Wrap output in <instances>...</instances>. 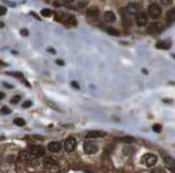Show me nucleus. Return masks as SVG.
<instances>
[{"instance_id":"1","label":"nucleus","mask_w":175,"mask_h":173,"mask_svg":"<svg viewBox=\"0 0 175 173\" xmlns=\"http://www.w3.org/2000/svg\"><path fill=\"white\" fill-rule=\"evenodd\" d=\"M164 29V26L162 25V23L160 22H155V23L149 24L147 27V32L149 34H159L161 33Z\"/></svg>"},{"instance_id":"2","label":"nucleus","mask_w":175,"mask_h":173,"mask_svg":"<svg viewBox=\"0 0 175 173\" xmlns=\"http://www.w3.org/2000/svg\"><path fill=\"white\" fill-rule=\"evenodd\" d=\"M148 15L152 18L156 19V18H158V17L161 16V8L160 6H158L157 3H150L148 7Z\"/></svg>"},{"instance_id":"3","label":"nucleus","mask_w":175,"mask_h":173,"mask_svg":"<svg viewBox=\"0 0 175 173\" xmlns=\"http://www.w3.org/2000/svg\"><path fill=\"white\" fill-rule=\"evenodd\" d=\"M157 160H158V158H157V156L156 155H154V154H145L144 156L142 157V163L145 165V166L147 167H153L155 166L156 163H157Z\"/></svg>"},{"instance_id":"4","label":"nucleus","mask_w":175,"mask_h":173,"mask_svg":"<svg viewBox=\"0 0 175 173\" xmlns=\"http://www.w3.org/2000/svg\"><path fill=\"white\" fill-rule=\"evenodd\" d=\"M84 151H85V153L88 154V155L96 154L97 152H98V147H97V144H95L93 142L87 141V142L84 143Z\"/></svg>"},{"instance_id":"5","label":"nucleus","mask_w":175,"mask_h":173,"mask_svg":"<svg viewBox=\"0 0 175 173\" xmlns=\"http://www.w3.org/2000/svg\"><path fill=\"white\" fill-rule=\"evenodd\" d=\"M30 154L34 157H41L45 154V150L41 145H32L30 147Z\"/></svg>"},{"instance_id":"6","label":"nucleus","mask_w":175,"mask_h":173,"mask_svg":"<svg viewBox=\"0 0 175 173\" xmlns=\"http://www.w3.org/2000/svg\"><path fill=\"white\" fill-rule=\"evenodd\" d=\"M75 147H76L75 138H73V137L68 138L66 140V142H65V150L70 153V152H73V151L75 150Z\"/></svg>"},{"instance_id":"7","label":"nucleus","mask_w":175,"mask_h":173,"mask_svg":"<svg viewBox=\"0 0 175 173\" xmlns=\"http://www.w3.org/2000/svg\"><path fill=\"white\" fill-rule=\"evenodd\" d=\"M136 23L139 27L145 26L147 24V15L144 12H139L136 15Z\"/></svg>"},{"instance_id":"8","label":"nucleus","mask_w":175,"mask_h":173,"mask_svg":"<svg viewBox=\"0 0 175 173\" xmlns=\"http://www.w3.org/2000/svg\"><path fill=\"white\" fill-rule=\"evenodd\" d=\"M31 159H32V157H31L29 152H27V151H22L17 157V160L20 163H29Z\"/></svg>"},{"instance_id":"9","label":"nucleus","mask_w":175,"mask_h":173,"mask_svg":"<svg viewBox=\"0 0 175 173\" xmlns=\"http://www.w3.org/2000/svg\"><path fill=\"white\" fill-rule=\"evenodd\" d=\"M105 133L101 131H91L89 133H87L86 138L87 139H93V138H100V137H105Z\"/></svg>"},{"instance_id":"10","label":"nucleus","mask_w":175,"mask_h":173,"mask_svg":"<svg viewBox=\"0 0 175 173\" xmlns=\"http://www.w3.org/2000/svg\"><path fill=\"white\" fill-rule=\"evenodd\" d=\"M165 22L169 26H171L172 24L175 23V9H171L170 11H168L167 16H165Z\"/></svg>"},{"instance_id":"11","label":"nucleus","mask_w":175,"mask_h":173,"mask_svg":"<svg viewBox=\"0 0 175 173\" xmlns=\"http://www.w3.org/2000/svg\"><path fill=\"white\" fill-rule=\"evenodd\" d=\"M139 10H140V6L136 2H130V3L127 6V11H128V13L130 14H138L139 13Z\"/></svg>"},{"instance_id":"12","label":"nucleus","mask_w":175,"mask_h":173,"mask_svg":"<svg viewBox=\"0 0 175 173\" xmlns=\"http://www.w3.org/2000/svg\"><path fill=\"white\" fill-rule=\"evenodd\" d=\"M99 13H100V11L97 7H90L88 10L86 11L87 16L91 17V18H97V17L99 16Z\"/></svg>"},{"instance_id":"13","label":"nucleus","mask_w":175,"mask_h":173,"mask_svg":"<svg viewBox=\"0 0 175 173\" xmlns=\"http://www.w3.org/2000/svg\"><path fill=\"white\" fill-rule=\"evenodd\" d=\"M61 150V143L60 142H57V141H53L48 144V151L53 152V153H57Z\"/></svg>"},{"instance_id":"14","label":"nucleus","mask_w":175,"mask_h":173,"mask_svg":"<svg viewBox=\"0 0 175 173\" xmlns=\"http://www.w3.org/2000/svg\"><path fill=\"white\" fill-rule=\"evenodd\" d=\"M171 41L170 40H164V41H160V42H157L156 44V47L158 49H169L171 47Z\"/></svg>"},{"instance_id":"15","label":"nucleus","mask_w":175,"mask_h":173,"mask_svg":"<svg viewBox=\"0 0 175 173\" xmlns=\"http://www.w3.org/2000/svg\"><path fill=\"white\" fill-rule=\"evenodd\" d=\"M104 19L106 23H114L116 20V15L112 11H106L104 13Z\"/></svg>"},{"instance_id":"16","label":"nucleus","mask_w":175,"mask_h":173,"mask_svg":"<svg viewBox=\"0 0 175 173\" xmlns=\"http://www.w3.org/2000/svg\"><path fill=\"white\" fill-rule=\"evenodd\" d=\"M55 165H56V161L52 157H45L44 160H43V166L45 167V168H52Z\"/></svg>"},{"instance_id":"17","label":"nucleus","mask_w":175,"mask_h":173,"mask_svg":"<svg viewBox=\"0 0 175 173\" xmlns=\"http://www.w3.org/2000/svg\"><path fill=\"white\" fill-rule=\"evenodd\" d=\"M65 24H71V25H76V19L74 18V16H71V15H63V18H61Z\"/></svg>"},{"instance_id":"18","label":"nucleus","mask_w":175,"mask_h":173,"mask_svg":"<svg viewBox=\"0 0 175 173\" xmlns=\"http://www.w3.org/2000/svg\"><path fill=\"white\" fill-rule=\"evenodd\" d=\"M117 140L120 141V142H124V143L126 144H131L133 143V142H136V139L133 137H131V136H124V137L118 138Z\"/></svg>"},{"instance_id":"19","label":"nucleus","mask_w":175,"mask_h":173,"mask_svg":"<svg viewBox=\"0 0 175 173\" xmlns=\"http://www.w3.org/2000/svg\"><path fill=\"white\" fill-rule=\"evenodd\" d=\"M164 163L165 165L168 166L169 169H171V168H173V167H175V160L172 158V157H164Z\"/></svg>"},{"instance_id":"20","label":"nucleus","mask_w":175,"mask_h":173,"mask_svg":"<svg viewBox=\"0 0 175 173\" xmlns=\"http://www.w3.org/2000/svg\"><path fill=\"white\" fill-rule=\"evenodd\" d=\"M14 124L17 125V126H25V124H26V122H25V120H23V119H20V118H16V119H14Z\"/></svg>"},{"instance_id":"21","label":"nucleus","mask_w":175,"mask_h":173,"mask_svg":"<svg viewBox=\"0 0 175 173\" xmlns=\"http://www.w3.org/2000/svg\"><path fill=\"white\" fill-rule=\"evenodd\" d=\"M52 14H53V12H52L50 9H43V10L41 11V15H42L43 17H50Z\"/></svg>"},{"instance_id":"22","label":"nucleus","mask_w":175,"mask_h":173,"mask_svg":"<svg viewBox=\"0 0 175 173\" xmlns=\"http://www.w3.org/2000/svg\"><path fill=\"white\" fill-rule=\"evenodd\" d=\"M108 33H109V34H111V35H114V36H118L119 35L118 30L115 29V28H112V27H110L109 29H108Z\"/></svg>"},{"instance_id":"23","label":"nucleus","mask_w":175,"mask_h":173,"mask_svg":"<svg viewBox=\"0 0 175 173\" xmlns=\"http://www.w3.org/2000/svg\"><path fill=\"white\" fill-rule=\"evenodd\" d=\"M11 112H12V110H11L10 108H8L7 106H4V107L0 109V113L2 114H10Z\"/></svg>"},{"instance_id":"24","label":"nucleus","mask_w":175,"mask_h":173,"mask_svg":"<svg viewBox=\"0 0 175 173\" xmlns=\"http://www.w3.org/2000/svg\"><path fill=\"white\" fill-rule=\"evenodd\" d=\"M7 74L8 75L14 76V77H16V78H23V74L20 72H8Z\"/></svg>"},{"instance_id":"25","label":"nucleus","mask_w":175,"mask_h":173,"mask_svg":"<svg viewBox=\"0 0 175 173\" xmlns=\"http://www.w3.org/2000/svg\"><path fill=\"white\" fill-rule=\"evenodd\" d=\"M133 153V149L130 147H124V154L125 155H131V154Z\"/></svg>"},{"instance_id":"26","label":"nucleus","mask_w":175,"mask_h":173,"mask_svg":"<svg viewBox=\"0 0 175 173\" xmlns=\"http://www.w3.org/2000/svg\"><path fill=\"white\" fill-rule=\"evenodd\" d=\"M161 125L160 124H154L153 125V131H155V133H160L161 131Z\"/></svg>"},{"instance_id":"27","label":"nucleus","mask_w":175,"mask_h":173,"mask_svg":"<svg viewBox=\"0 0 175 173\" xmlns=\"http://www.w3.org/2000/svg\"><path fill=\"white\" fill-rule=\"evenodd\" d=\"M20 95H16V96L12 97L11 103H12V104H17V103H20Z\"/></svg>"},{"instance_id":"28","label":"nucleus","mask_w":175,"mask_h":173,"mask_svg":"<svg viewBox=\"0 0 175 173\" xmlns=\"http://www.w3.org/2000/svg\"><path fill=\"white\" fill-rule=\"evenodd\" d=\"M152 173H165V171L162 168H155L152 170Z\"/></svg>"},{"instance_id":"29","label":"nucleus","mask_w":175,"mask_h":173,"mask_svg":"<svg viewBox=\"0 0 175 173\" xmlns=\"http://www.w3.org/2000/svg\"><path fill=\"white\" fill-rule=\"evenodd\" d=\"M47 104L50 105V106H51V107H52V108H53L54 110L61 111V110H60V109H59V107H58V106H56V105H55V104H53V103H52V101H47Z\"/></svg>"},{"instance_id":"30","label":"nucleus","mask_w":175,"mask_h":173,"mask_svg":"<svg viewBox=\"0 0 175 173\" xmlns=\"http://www.w3.org/2000/svg\"><path fill=\"white\" fill-rule=\"evenodd\" d=\"M7 14V8L6 7H0V16L6 15Z\"/></svg>"},{"instance_id":"31","label":"nucleus","mask_w":175,"mask_h":173,"mask_svg":"<svg viewBox=\"0 0 175 173\" xmlns=\"http://www.w3.org/2000/svg\"><path fill=\"white\" fill-rule=\"evenodd\" d=\"M32 105V103L30 101H24L23 103V108H28V107H30Z\"/></svg>"},{"instance_id":"32","label":"nucleus","mask_w":175,"mask_h":173,"mask_svg":"<svg viewBox=\"0 0 175 173\" xmlns=\"http://www.w3.org/2000/svg\"><path fill=\"white\" fill-rule=\"evenodd\" d=\"M20 34L24 35V36H27L28 34H29V32H28V30L27 29H22L20 30Z\"/></svg>"},{"instance_id":"33","label":"nucleus","mask_w":175,"mask_h":173,"mask_svg":"<svg viewBox=\"0 0 175 173\" xmlns=\"http://www.w3.org/2000/svg\"><path fill=\"white\" fill-rule=\"evenodd\" d=\"M71 85H72L73 88H75L76 90H79V83L76 81H72L71 82Z\"/></svg>"},{"instance_id":"34","label":"nucleus","mask_w":175,"mask_h":173,"mask_svg":"<svg viewBox=\"0 0 175 173\" xmlns=\"http://www.w3.org/2000/svg\"><path fill=\"white\" fill-rule=\"evenodd\" d=\"M77 3L79 4V7H81V8H83V7H85L86 4L88 3V1H79V2H77Z\"/></svg>"},{"instance_id":"35","label":"nucleus","mask_w":175,"mask_h":173,"mask_svg":"<svg viewBox=\"0 0 175 173\" xmlns=\"http://www.w3.org/2000/svg\"><path fill=\"white\" fill-rule=\"evenodd\" d=\"M161 3H162V4H171V3H172V1H171V0H162Z\"/></svg>"},{"instance_id":"36","label":"nucleus","mask_w":175,"mask_h":173,"mask_svg":"<svg viewBox=\"0 0 175 173\" xmlns=\"http://www.w3.org/2000/svg\"><path fill=\"white\" fill-rule=\"evenodd\" d=\"M56 63H57V64H59L60 66L65 65V62H63V60H56Z\"/></svg>"},{"instance_id":"37","label":"nucleus","mask_w":175,"mask_h":173,"mask_svg":"<svg viewBox=\"0 0 175 173\" xmlns=\"http://www.w3.org/2000/svg\"><path fill=\"white\" fill-rule=\"evenodd\" d=\"M47 51H50L51 53H56V50H55V49H53V48H48V49H47Z\"/></svg>"},{"instance_id":"38","label":"nucleus","mask_w":175,"mask_h":173,"mask_svg":"<svg viewBox=\"0 0 175 173\" xmlns=\"http://www.w3.org/2000/svg\"><path fill=\"white\" fill-rule=\"evenodd\" d=\"M4 2H6V3H9L11 7H15V3H14V2H10V1H4Z\"/></svg>"},{"instance_id":"39","label":"nucleus","mask_w":175,"mask_h":173,"mask_svg":"<svg viewBox=\"0 0 175 173\" xmlns=\"http://www.w3.org/2000/svg\"><path fill=\"white\" fill-rule=\"evenodd\" d=\"M4 96H6V95H4V93H2V92H0V99H4Z\"/></svg>"},{"instance_id":"40","label":"nucleus","mask_w":175,"mask_h":173,"mask_svg":"<svg viewBox=\"0 0 175 173\" xmlns=\"http://www.w3.org/2000/svg\"><path fill=\"white\" fill-rule=\"evenodd\" d=\"M36 139H39V140H43V137H40V136H33Z\"/></svg>"},{"instance_id":"41","label":"nucleus","mask_w":175,"mask_h":173,"mask_svg":"<svg viewBox=\"0 0 175 173\" xmlns=\"http://www.w3.org/2000/svg\"><path fill=\"white\" fill-rule=\"evenodd\" d=\"M170 171H171L172 173H175V167H173V168H171V169H170Z\"/></svg>"},{"instance_id":"42","label":"nucleus","mask_w":175,"mask_h":173,"mask_svg":"<svg viewBox=\"0 0 175 173\" xmlns=\"http://www.w3.org/2000/svg\"><path fill=\"white\" fill-rule=\"evenodd\" d=\"M4 85H6V87H7V88H12V85H8V83H6V82H4Z\"/></svg>"},{"instance_id":"43","label":"nucleus","mask_w":175,"mask_h":173,"mask_svg":"<svg viewBox=\"0 0 175 173\" xmlns=\"http://www.w3.org/2000/svg\"><path fill=\"white\" fill-rule=\"evenodd\" d=\"M54 4H55V7H60L59 2H54Z\"/></svg>"},{"instance_id":"44","label":"nucleus","mask_w":175,"mask_h":173,"mask_svg":"<svg viewBox=\"0 0 175 173\" xmlns=\"http://www.w3.org/2000/svg\"><path fill=\"white\" fill-rule=\"evenodd\" d=\"M4 24L2 23V22H0V28H1V27H4Z\"/></svg>"},{"instance_id":"45","label":"nucleus","mask_w":175,"mask_h":173,"mask_svg":"<svg viewBox=\"0 0 175 173\" xmlns=\"http://www.w3.org/2000/svg\"><path fill=\"white\" fill-rule=\"evenodd\" d=\"M142 72H143V73H145V75L147 74V71H146V69H142Z\"/></svg>"},{"instance_id":"46","label":"nucleus","mask_w":175,"mask_h":173,"mask_svg":"<svg viewBox=\"0 0 175 173\" xmlns=\"http://www.w3.org/2000/svg\"><path fill=\"white\" fill-rule=\"evenodd\" d=\"M172 56H173V58H174V59H175V53H173V55H172Z\"/></svg>"}]
</instances>
